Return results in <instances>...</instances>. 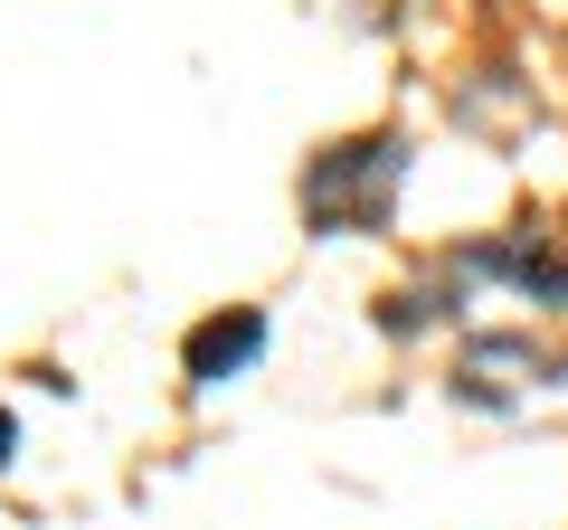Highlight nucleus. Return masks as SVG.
I'll return each mask as SVG.
<instances>
[{
    "label": "nucleus",
    "instance_id": "obj_1",
    "mask_svg": "<svg viewBox=\"0 0 568 530\" xmlns=\"http://www.w3.org/2000/svg\"><path fill=\"white\" fill-rule=\"evenodd\" d=\"M265 350V313H219V323L190 332V379H227Z\"/></svg>",
    "mask_w": 568,
    "mask_h": 530
}]
</instances>
